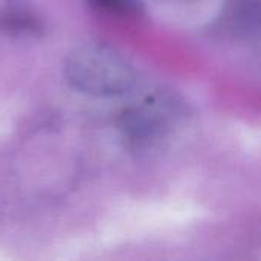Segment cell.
Listing matches in <instances>:
<instances>
[{
    "label": "cell",
    "mask_w": 261,
    "mask_h": 261,
    "mask_svg": "<svg viewBox=\"0 0 261 261\" xmlns=\"http://www.w3.org/2000/svg\"><path fill=\"white\" fill-rule=\"evenodd\" d=\"M63 72L72 89L93 98L122 96L136 81L127 60L104 43H84L73 49Z\"/></svg>",
    "instance_id": "cell-1"
},
{
    "label": "cell",
    "mask_w": 261,
    "mask_h": 261,
    "mask_svg": "<svg viewBox=\"0 0 261 261\" xmlns=\"http://www.w3.org/2000/svg\"><path fill=\"white\" fill-rule=\"evenodd\" d=\"M93 2L102 8L119 11V12H132L138 8L136 0H93Z\"/></svg>",
    "instance_id": "cell-2"
}]
</instances>
